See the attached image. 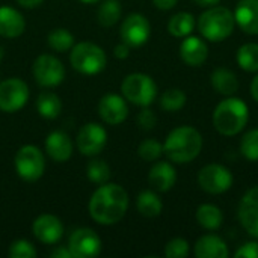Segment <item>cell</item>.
I'll return each mask as SVG.
<instances>
[{
	"label": "cell",
	"mask_w": 258,
	"mask_h": 258,
	"mask_svg": "<svg viewBox=\"0 0 258 258\" xmlns=\"http://www.w3.org/2000/svg\"><path fill=\"white\" fill-rule=\"evenodd\" d=\"M237 216L248 234L258 239V186L249 189L242 197Z\"/></svg>",
	"instance_id": "5bb4252c"
},
{
	"label": "cell",
	"mask_w": 258,
	"mask_h": 258,
	"mask_svg": "<svg viewBox=\"0 0 258 258\" xmlns=\"http://www.w3.org/2000/svg\"><path fill=\"white\" fill-rule=\"evenodd\" d=\"M47 44L54 51H67L74 44V36L67 29H54L47 36Z\"/></svg>",
	"instance_id": "4dcf8cb0"
},
{
	"label": "cell",
	"mask_w": 258,
	"mask_h": 258,
	"mask_svg": "<svg viewBox=\"0 0 258 258\" xmlns=\"http://www.w3.org/2000/svg\"><path fill=\"white\" fill-rule=\"evenodd\" d=\"M32 231L39 242L45 245H54L60 240L63 234V225L60 219H57L53 215H41L35 219Z\"/></svg>",
	"instance_id": "2e32d148"
},
{
	"label": "cell",
	"mask_w": 258,
	"mask_h": 258,
	"mask_svg": "<svg viewBox=\"0 0 258 258\" xmlns=\"http://www.w3.org/2000/svg\"><path fill=\"white\" fill-rule=\"evenodd\" d=\"M249 119V109L242 98L228 97L221 101L213 112V125L222 136H236Z\"/></svg>",
	"instance_id": "3957f363"
},
{
	"label": "cell",
	"mask_w": 258,
	"mask_h": 258,
	"mask_svg": "<svg viewBox=\"0 0 258 258\" xmlns=\"http://www.w3.org/2000/svg\"><path fill=\"white\" fill-rule=\"evenodd\" d=\"M8 255L11 258H33L36 257V249L27 240H17L9 246Z\"/></svg>",
	"instance_id": "e575fe53"
},
{
	"label": "cell",
	"mask_w": 258,
	"mask_h": 258,
	"mask_svg": "<svg viewBox=\"0 0 258 258\" xmlns=\"http://www.w3.org/2000/svg\"><path fill=\"white\" fill-rule=\"evenodd\" d=\"M51 257L53 258H71V252H70V249L68 248H56L53 252H51Z\"/></svg>",
	"instance_id": "60d3db41"
},
{
	"label": "cell",
	"mask_w": 258,
	"mask_h": 258,
	"mask_svg": "<svg viewBox=\"0 0 258 258\" xmlns=\"http://www.w3.org/2000/svg\"><path fill=\"white\" fill-rule=\"evenodd\" d=\"M33 77L45 88H53L62 83L65 77V68L62 62L51 54H41L33 62Z\"/></svg>",
	"instance_id": "9c48e42d"
},
{
	"label": "cell",
	"mask_w": 258,
	"mask_h": 258,
	"mask_svg": "<svg viewBox=\"0 0 258 258\" xmlns=\"http://www.w3.org/2000/svg\"><path fill=\"white\" fill-rule=\"evenodd\" d=\"M186 100L187 97L180 88H169L160 97V107L168 112H175L186 104Z\"/></svg>",
	"instance_id": "f546056e"
},
{
	"label": "cell",
	"mask_w": 258,
	"mask_h": 258,
	"mask_svg": "<svg viewBox=\"0 0 258 258\" xmlns=\"http://www.w3.org/2000/svg\"><path fill=\"white\" fill-rule=\"evenodd\" d=\"M236 258H258V243L257 242H248L242 245L236 252Z\"/></svg>",
	"instance_id": "74e56055"
},
{
	"label": "cell",
	"mask_w": 258,
	"mask_h": 258,
	"mask_svg": "<svg viewBox=\"0 0 258 258\" xmlns=\"http://www.w3.org/2000/svg\"><path fill=\"white\" fill-rule=\"evenodd\" d=\"M177 181L175 168L169 162H157L148 172V183L157 192H168Z\"/></svg>",
	"instance_id": "d6986e66"
},
{
	"label": "cell",
	"mask_w": 258,
	"mask_h": 258,
	"mask_svg": "<svg viewBox=\"0 0 258 258\" xmlns=\"http://www.w3.org/2000/svg\"><path fill=\"white\" fill-rule=\"evenodd\" d=\"M201 150L203 136L195 127L190 125H181L174 128L163 144V153L171 162H175L178 165L195 160L200 156Z\"/></svg>",
	"instance_id": "7a4b0ae2"
},
{
	"label": "cell",
	"mask_w": 258,
	"mask_h": 258,
	"mask_svg": "<svg viewBox=\"0 0 258 258\" xmlns=\"http://www.w3.org/2000/svg\"><path fill=\"white\" fill-rule=\"evenodd\" d=\"M107 142V133L104 127L95 122L83 125L77 135V148L85 156H95L103 151Z\"/></svg>",
	"instance_id": "4fadbf2b"
},
{
	"label": "cell",
	"mask_w": 258,
	"mask_h": 258,
	"mask_svg": "<svg viewBox=\"0 0 258 258\" xmlns=\"http://www.w3.org/2000/svg\"><path fill=\"white\" fill-rule=\"evenodd\" d=\"M151 33L150 21L142 14H130L121 24V39L130 47L144 45Z\"/></svg>",
	"instance_id": "7c38bea8"
},
{
	"label": "cell",
	"mask_w": 258,
	"mask_h": 258,
	"mask_svg": "<svg viewBox=\"0 0 258 258\" xmlns=\"http://www.w3.org/2000/svg\"><path fill=\"white\" fill-rule=\"evenodd\" d=\"M29 100V88L20 79H6L0 83V110L17 112Z\"/></svg>",
	"instance_id": "30bf717a"
},
{
	"label": "cell",
	"mask_w": 258,
	"mask_h": 258,
	"mask_svg": "<svg viewBox=\"0 0 258 258\" xmlns=\"http://www.w3.org/2000/svg\"><path fill=\"white\" fill-rule=\"evenodd\" d=\"M157 118L153 110L144 107V110L138 115V125L144 130H153L156 127Z\"/></svg>",
	"instance_id": "8d00e7d4"
},
{
	"label": "cell",
	"mask_w": 258,
	"mask_h": 258,
	"mask_svg": "<svg viewBox=\"0 0 258 258\" xmlns=\"http://www.w3.org/2000/svg\"><path fill=\"white\" fill-rule=\"evenodd\" d=\"M236 24L248 35H258V0H240L234 11Z\"/></svg>",
	"instance_id": "ac0fdd59"
},
{
	"label": "cell",
	"mask_w": 258,
	"mask_h": 258,
	"mask_svg": "<svg viewBox=\"0 0 258 258\" xmlns=\"http://www.w3.org/2000/svg\"><path fill=\"white\" fill-rule=\"evenodd\" d=\"M98 113L104 122L118 125L128 116V106L122 97L116 94H107L98 103Z\"/></svg>",
	"instance_id": "9a60e30c"
},
{
	"label": "cell",
	"mask_w": 258,
	"mask_h": 258,
	"mask_svg": "<svg viewBox=\"0 0 258 258\" xmlns=\"http://www.w3.org/2000/svg\"><path fill=\"white\" fill-rule=\"evenodd\" d=\"M121 91L124 98L130 103L141 107H148L156 100L157 85L150 76L144 73H133L122 80Z\"/></svg>",
	"instance_id": "8992f818"
},
{
	"label": "cell",
	"mask_w": 258,
	"mask_h": 258,
	"mask_svg": "<svg viewBox=\"0 0 258 258\" xmlns=\"http://www.w3.org/2000/svg\"><path fill=\"white\" fill-rule=\"evenodd\" d=\"M20 6L26 8V9H33L36 6H39L44 0H17Z\"/></svg>",
	"instance_id": "b9f144b4"
},
{
	"label": "cell",
	"mask_w": 258,
	"mask_h": 258,
	"mask_svg": "<svg viewBox=\"0 0 258 258\" xmlns=\"http://www.w3.org/2000/svg\"><path fill=\"white\" fill-rule=\"evenodd\" d=\"M210 82L216 92L225 97L234 95L239 89V79L228 68H216L210 76Z\"/></svg>",
	"instance_id": "603a6c76"
},
{
	"label": "cell",
	"mask_w": 258,
	"mask_h": 258,
	"mask_svg": "<svg viewBox=\"0 0 258 258\" xmlns=\"http://www.w3.org/2000/svg\"><path fill=\"white\" fill-rule=\"evenodd\" d=\"M165 255L168 258H186L189 255V242L184 239H172L165 248Z\"/></svg>",
	"instance_id": "d590c367"
},
{
	"label": "cell",
	"mask_w": 258,
	"mask_h": 258,
	"mask_svg": "<svg viewBox=\"0 0 258 258\" xmlns=\"http://www.w3.org/2000/svg\"><path fill=\"white\" fill-rule=\"evenodd\" d=\"M15 169L20 178L36 181L45 171V159L41 150L35 145H24L15 154Z\"/></svg>",
	"instance_id": "52a82bcc"
},
{
	"label": "cell",
	"mask_w": 258,
	"mask_h": 258,
	"mask_svg": "<svg viewBox=\"0 0 258 258\" xmlns=\"http://www.w3.org/2000/svg\"><path fill=\"white\" fill-rule=\"evenodd\" d=\"M198 186L212 195H221L233 186V174L228 168L219 163H210L198 172Z\"/></svg>",
	"instance_id": "ba28073f"
},
{
	"label": "cell",
	"mask_w": 258,
	"mask_h": 258,
	"mask_svg": "<svg viewBox=\"0 0 258 258\" xmlns=\"http://www.w3.org/2000/svg\"><path fill=\"white\" fill-rule=\"evenodd\" d=\"M113 53H115V56H116L118 59H125V57H128V54H130V45H127L125 42H121V44H118V45L115 47Z\"/></svg>",
	"instance_id": "f35d334b"
},
{
	"label": "cell",
	"mask_w": 258,
	"mask_h": 258,
	"mask_svg": "<svg viewBox=\"0 0 258 258\" xmlns=\"http://www.w3.org/2000/svg\"><path fill=\"white\" fill-rule=\"evenodd\" d=\"M240 151L245 159L251 162L258 160V128L249 130L240 142Z\"/></svg>",
	"instance_id": "d6a6232c"
},
{
	"label": "cell",
	"mask_w": 258,
	"mask_h": 258,
	"mask_svg": "<svg viewBox=\"0 0 258 258\" xmlns=\"http://www.w3.org/2000/svg\"><path fill=\"white\" fill-rule=\"evenodd\" d=\"M177 2H178V0H153L154 6L159 8V9H162V11H169V9H172V8L177 5Z\"/></svg>",
	"instance_id": "ab89813d"
},
{
	"label": "cell",
	"mask_w": 258,
	"mask_h": 258,
	"mask_svg": "<svg viewBox=\"0 0 258 258\" xmlns=\"http://www.w3.org/2000/svg\"><path fill=\"white\" fill-rule=\"evenodd\" d=\"M45 151L51 160L57 163H63L73 154V142L67 133L60 130L51 132L45 139Z\"/></svg>",
	"instance_id": "ffe728a7"
},
{
	"label": "cell",
	"mask_w": 258,
	"mask_h": 258,
	"mask_svg": "<svg viewBox=\"0 0 258 258\" xmlns=\"http://www.w3.org/2000/svg\"><path fill=\"white\" fill-rule=\"evenodd\" d=\"M195 17L190 12H178L168 21V32L175 38H186L195 29Z\"/></svg>",
	"instance_id": "d4e9b609"
},
{
	"label": "cell",
	"mask_w": 258,
	"mask_h": 258,
	"mask_svg": "<svg viewBox=\"0 0 258 258\" xmlns=\"http://www.w3.org/2000/svg\"><path fill=\"white\" fill-rule=\"evenodd\" d=\"M236 27L234 12L225 6H212L201 14L198 20V29L203 38L212 42H221L227 39Z\"/></svg>",
	"instance_id": "277c9868"
},
{
	"label": "cell",
	"mask_w": 258,
	"mask_h": 258,
	"mask_svg": "<svg viewBox=\"0 0 258 258\" xmlns=\"http://www.w3.org/2000/svg\"><path fill=\"white\" fill-rule=\"evenodd\" d=\"M251 95H252V98L258 103V74L252 79V83H251Z\"/></svg>",
	"instance_id": "ee69618b"
},
{
	"label": "cell",
	"mask_w": 258,
	"mask_h": 258,
	"mask_svg": "<svg viewBox=\"0 0 258 258\" xmlns=\"http://www.w3.org/2000/svg\"><path fill=\"white\" fill-rule=\"evenodd\" d=\"M180 56L186 65L201 67L209 57V47L198 36H186L180 45Z\"/></svg>",
	"instance_id": "e0dca14e"
},
{
	"label": "cell",
	"mask_w": 258,
	"mask_h": 258,
	"mask_svg": "<svg viewBox=\"0 0 258 258\" xmlns=\"http://www.w3.org/2000/svg\"><path fill=\"white\" fill-rule=\"evenodd\" d=\"M26 29V21L23 15L9 6L0 8V36L3 38H17Z\"/></svg>",
	"instance_id": "7402d4cb"
},
{
	"label": "cell",
	"mask_w": 258,
	"mask_h": 258,
	"mask_svg": "<svg viewBox=\"0 0 258 258\" xmlns=\"http://www.w3.org/2000/svg\"><path fill=\"white\" fill-rule=\"evenodd\" d=\"M237 63L243 71L248 73H258V44L248 42L243 44L236 54Z\"/></svg>",
	"instance_id": "83f0119b"
},
{
	"label": "cell",
	"mask_w": 258,
	"mask_h": 258,
	"mask_svg": "<svg viewBox=\"0 0 258 258\" xmlns=\"http://www.w3.org/2000/svg\"><path fill=\"white\" fill-rule=\"evenodd\" d=\"M121 12L122 9L118 0H104L98 8L97 20L103 27H110L119 20Z\"/></svg>",
	"instance_id": "f1b7e54d"
},
{
	"label": "cell",
	"mask_w": 258,
	"mask_h": 258,
	"mask_svg": "<svg viewBox=\"0 0 258 258\" xmlns=\"http://www.w3.org/2000/svg\"><path fill=\"white\" fill-rule=\"evenodd\" d=\"M3 57V47H0V59Z\"/></svg>",
	"instance_id": "bcb514c9"
},
{
	"label": "cell",
	"mask_w": 258,
	"mask_h": 258,
	"mask_svg": "<svg viewBox=\"0 0 258 258\" xmlns=\"http://www.w3.org/2000/svg\"><path fill=\"white\" fill-rule=\"evenodd\" d=\"M128 209V195L124 187L115 183L100 186L91 197V218L101 225H113L119 222Z\"/></svg>",
	"instance_id": "6da1fadb"
},
{
	"label": "cell",
	"mask_w": 258,
	"mask_h": 258,
	"mask_svg": "<svg viewBox=\"0 0 258 258\" xmlns=\"http://www.w3.org/2000/svg\"><path fill=\"white\" fill-rule=\"evenodd\" d=\"M195 218H197V222L206 228V230H218L222 222H224V215L221 212V209L215 204H203L197 209V213H195Z\"/></svg>",
	"instance_id": "cb8c5ba5"
},
{
	"label": "cell",
	"mask_w": 258,
	"mask_h": 258,
	"mask_svg": "<svg viewBox=\"0 0 258 258\" xmlns=\"http://www.w3.org/2000/svg\"><path fill=\"white\" fill-rule=\"evenodd\" d=\"M80 2H83V3H97L98 0H80Z\"/></svg>",
	"instance_id": "f6af8a7d"
},
{
	"label": "cell",
	"mask_w": 258,
	"mask_h": 258,
	"mask_svg": "<svg viewBox=\"0 0 258 258\" xmlns=\"http://www.w3.org/2000/svg\"><path fill=\"white\" fill-rule=\"evenodd\" d=\"M88 178L92 183L104 184L110 178V168H109V165L104 160H101V159L91 160L88 163Z\"/></svg>",
	"instance_id": "1f68e13d"
},
{
	"label": "cell",
	"mask_w": 258,
	"mask_h": 258,
	"mask_svg": "<svg viewBox=\"0 0 258 258\" xmlns=\"http://www.w3.org/2000/svg\"><path fill=\"white\" fill-rule=\"evenodd\" d=\"M70 62L74 70L82 74H98L106 68L107 57L101 47L94 42H79L73 47L70 54Z\"/></svg>",
	"instance_id": "5b68a950"
},
{
	"label": "cell",
	"mask_w": 258,
	"mask_h": 258,
	"mask_svg": "<svg viewBox=\"0 0 258 258\" xmlns=\"http://www.w3.org/2000/svg\"><path fill=\"white\" fill-rule=\"evenodd\" d=\"M194 255L197 258H228L230 251L221 237L207 234L197 240L194 246Z\"/></svg>",
	"instance_id": "44dd1931"
},
{
	"label": "cell",
	"mask_w": 258,
	"mask_h": 258,
	"mask_svg": "<svg viewBox=\"0 0 258 258\" xmlns=\"http://www.w3.org/2000/svg\"><path fill=\"white\" fill-rule=\"evenodd\" d=\"M68 249L74 258H94L101 251V240L91 228H79L68 239Z\"/></svg>",
	"instance_id": "8fae6325"
},
{
	"label": "cell",
	"mask_w": 258,
	"mask_h": 258,
	"mask_svg": "<svg viewBox=\"0 0 258 258\" xmlns=\"http://www.w3.org/2000/svg\"><path fill=\"white\" fill-rule=\"evenodd\" d=\"M136 207H138V212L142 216H145V218H156V216H159L162 213L163 203L157 197V194H154L151 190H144V192H141L138 195Z\"/></svg>",
	"instance_id": "484cf974"
},
{
	"label": "cell",
	"mask_w": 258,
	"mask_h": 258,
	"mask_svg": "<svg viewBox=\"0 0 258 258\" xmlns=\"http://www.w3.org/2000/svg\"><path fill=\"white\" fill-rule=\"evenodd\" d=\"M194 2L201 8H212V6H216L221 0H194Z\"/></svg>",
	"instance_id": "7bdbcfd3"
},
{
	"label": "cell",
	"mask_w": 258,
	"mask_h": 258,
	"mask_svg": "<svg viewBox=\"0 0 258 258\" xmlns=\"http://www.w3.org/2000/svg\"><path fill=\"white\" fill-rule=\"evenodd\" d=\"M36 109L42 118L54 119L59 116V113L62 110V101L56 94L45 91V92L39 94L38 101H36Z\"/></svg>",
	"instance_id": "4316f807"
},
{
	"label": "cell",
	"mask_w": 258,
	"mask_h": 258,
	"mask_svg": "<svg viewBox=\"0 0 258 258\" xmlns=\"http://www.w3.org/2000/svg\"><path fill=\"white\" fill-rule=\"evenodd\" d=\"M138 154L145 162H154L163 154V145L156 139H147L139 145Z\"/></svg>",
	"instance_id": "836d02e7"
}]
</instances>
